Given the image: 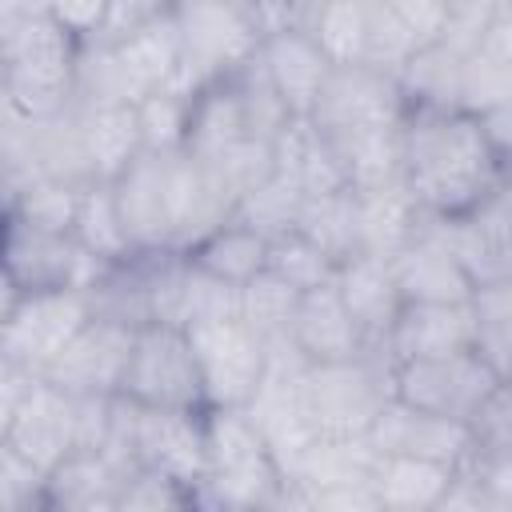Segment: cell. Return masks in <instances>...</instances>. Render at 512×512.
<instances>
[{"label": "cell", "mask_w": 512, "mask_h": 512, "mask_svg": "<svg viewBox=\"0 0 512 512\" xmlns=\"http://www.w3.org/2000/svg\"><path fill=\"white\" fill-rule=\"evenodd\" d=\"M404 184L428 216H460L504 184L484 128L464 108L408 104L404 116Z\"/></svg>", "instance_id": "cell-1"}, {"label": "cell", "mask_w": 512, "mask_h": 512, "mask_svg": "<svg viewBox=\"0 0 512 512\" xmlns=\"http://www.w3.org/2000/svg\"><path fill=\"white\" fill-rule=\"evenodd\" d=\"M80 44L52 12L0 20L4 112L20 120H48L72 108V80Z\"/></svg>", "instance_id": "cell-2"}, {"label": "cell", "mask_w": 512, "mask_h": 512, "mask_svg": "<svg viewBox=\"0 0 512 512\" xmlns=\"http://www.w3.org/2000/svg\"><path fill=\"white\" fill-rule=\"evenodd\" d=\"M196 500L232 508L284 500V472L248 408H204V480Z\"/></svg>", "instance_id": "cell-3"}, {"label": "cell", "mask_w": 512, "mask_h": 512, "mask_svg": "<svg viewBox=\"0 0 512 512\" xmlns=\"http://www.w3.org/2000/svg\"><path fill=\"white\" fill-rule=\"evenodd\" d=\"M392 396V360L372 348L352 360L308 364L300 376V400L316 436H368L372 420Z\"/></svg>", "instance_id": "cell-4"}, {"label": "cell", "mask_w": 512, "mask_h": 512, "mask_svg": "<svg viewBox=\"0 0 512 512\" xmlns=\"http://www.w3.org/2000/svg\"><path fill=\"white\" fill-rule=\"evenodd\" d=\"M176 28L184 64L168 88L196 96L200 88L240 72L264 44L256 24L236 0H176Z\"/></svg>", "instance_id": "cell-5"}, {"label": "cell", "mask_w": 512, "mask_h": 512, "mask_svg": "<svg viewBox=\"0 0 512 512\" xmlns=\"http://www.w3.org/2000/svg\"><path fill=\"white\" fill-rule=\"evenodd\" d=\"M88 320H92V296L80 288H44V292H12L8 288L0 352L8 364L44 376V368L68 348V340Z\"/></svg>", "instance_id": "cell-6"}, {"label": "cell", "mask_w": 512, "mask_h": 512, "mask_svg": "<svg viewBox=\"0 0 512 512\" xmlns=\"http://www.w3.org/2000/svg\"><path fill=\"white\" fill-rule=\"evenodd\" d=\"M120 396L148 404V408H180V412H204L208 392L200 376V360L192 348L188 328L180 324H144L136 332Z\"/></svg>", "instance_id": "cell-7"}, {"label": "cell", "mask_w": 512, "mask_h": 512, "mask_svg": "<svg viewBox=\"0 0 512 512\" xmlns=\"http://www.w3.org/2000/svg\"><path fill=\"white\" fill-rule=\"evenodd\" d=\"M404 116H408V100L392 72L372 64H336L308 120H316V128L332 144H348L360 136L396 132L404 128Z\"/></svg>", "instance_id": "cell-8"}, {"label": "cell", "mask_w": 512, "mask_h": 512, "mask_svg": "<svg viewBox=\"0 0 512 512\" xmlns=\"http://www.w3.org/2000/svg\"><path fill=\"white\" fill-rule=\"evenodd\" d=\"M108 268L112 264L92 256L72 232H48V228H36L8 212L4 284L12 292H44V288L92 292Z\"/></svg>", "instance_id": "cell-9"}, {"label": "cell", "mask_w": 512, "mask_h": 512, "mask_svg": "<svg viewBox=\"0 0 512 512\" xmlns=\"http://www.w3.org/2000/svg\"><path fill=\"white\" fill-rule=\"evenodd\" d=\"M500 380L504 376L476 348L392 364V396L396 400L436 412V416H448V420H460V424H468L476 416V408L492 396V388Z\"/></svg>", "instance_id": "cell-10"}, {"label": "cell", "mask_w": 512, "mask_h": 512, "mask_svg": "<svg viewBox=\"0 0 512 512\" xmlns=\"http://www.w3.org/2000/svg\"><path fill=\"white\" fill-rule=\"evenodd\" d=\"M188 336L200 360L208 408H244L268 376V336L244 316L192 324Z\"/></svg>", "instance_id": "cell-11"}, {"label": "cell", "mask_w": 512, "mask_h": 512, "mask_svg": "<svg viewBox=\"0 0 512 512\" xmlns=\"http://www.w3.org/2000/svg\"><path fill=\"white\" fill-rule=\"evenodd\" d=\"M424 224L452 248L472 284L512 276V176L460 216H424Z\"/></svg>", "instance_id": "cell-12"}, {"label": "cell", "mask_w": 512, "mask_h": 512, "mask_svg": "<svg viewBox=\"0 0 512 512\" xmlns=\"http://www.w3.org/2000/svg\"><path fill=\"white\" fill-rule=\"evenodd\" d=\"M140 328L92 316L72 340L68 348L44 368V380H52L56 388L72 392V396H116L132 344H136Z\"/></svg>", "instance_id": "cell-13"}, {"label": "cell", "mask_w": 512, "mask_h": 512, "mask_svg": "<svg viewBox=\"0 0 512 512\" xmlns=\"http://www.w3.org/2000/svg\"><path fill=\"white\" fill-rule=\"evenodd\" d=\"M0 444L20 452L44 476L76 448V396L36 376L8 420H0Z\"/></svg>", "instance_id": "cell-14"}, {"label": "cell", "mask_w": 512, "mask_h": 512, "mask_svg": "<svg viewBox=\"0 0 512 512\" xmlns=\"http://www.w3.org/2000/svg\"><path fill=\"white\" fill-rule=\"evenodd\" d=\"M368 440L384 456H424V460H440V464H456V468H464L472 460L468 424L412 408L396 396H388V404L372 420Z\"/></svg>", "instance_id": "cell-15"}, {"label": "cell", "mask_w": 512, "mask_h": 512, "mask_svg": "<svg viewBox=\"0 0 512 512\" xmlns=\"http://www.w3.org/2000/svg\"><path fill=\"white\" fill-rule=\"evenodd\" d=\"M116 208L136 244V252L172 248V208H168V152H140L116 180Z\"/></svg>", "instance_id": "cell-16"}, {"label": "cell", "mask_w": 512, "mask_h": 512, "mask_svg": "<svg viewBox=\"0 0 512 512\" xmlns=\"http://www.w3.org/2000/svg\"><path fill=\"white\" fill-rule=\"evenodd\" d=\"M388 260H392V276H396L404 304H424V300L428 304H460V300H472V292H476L464 264L452 256V248L428 224H420L416 236L404 248H396Z\"/></svg>", "instance_id": "cell-17"}, {"label": "cell", "mask_w": 512, "mask_h": 512, "mask_svg": "<svg viewBox=\"0 0 512 512\" xmlns=\"http://www.w3.org/2000/svg\"><path fill=\"white\" fill-rule=\"evenodd\" d=\"M292 344L300 348V356L308 364H328V360H352L372 352L368 336L360 332L356 316L348 312L336 280L300 292L296 312H292V328H288Z\"/></svg>", "instance_id": "cell-18"}, {"label": "cell", "mask_w": 512, "mask_h": 512, "mask_svg": "<svg viewBox=\"0 0 512 512\" xmlns=\"http://www.w3.org/2000/svg\"><path fill=\"white\" fill-rule=\"evenodd\" d=\"M260 64L272 80V88L280 92L284 108L296 116V120H308L332 80V56L308 36V32H276L260 44Z\"/></svg>", "instance_id": "cell-19"}, {"label": "cell", "mask_w": 512, "mask_h": 512, "mask_svg": "<svg viewBox=\"0 0 512 512\" xmlns=\"http://www.w3.org/2000/svg\"><path fill=\"white\" fill-rule=\"evenodd\" d=\"M476 344V320L472 304H400L388 336H384V356L392 364L400 360H424V356H448L460 348Z\"/></svg>", "instance_id": "cell-20"}, {"label": "cell", "mask_w": 512, "mask_h": 512, "mask_svg": "<svg viewBox=\"0 0 512 512\" xmlns=\"http://www.w3.org/2000/svg\"><path fill=\"white\" fill-rule=\"evenodd\" d=\"M336 288L356 316L360 332L368 336V348H384V336L400 312V288L392 276V260L380 252H356L336 268Z\"/></svg>", "instance_id": "cell-21"}, {"label": "cell", "mask_w": 512, "mask_h": 512, "mask_svg": "<svg viewBox=\"0 0 512 512\" xmlns=\"http://www.w3.org/2000/svg\"><path fill=\"white\" fill-rule=\"evenodd\" d=\"M456 476H460L456 464H440V460H424V456H384L380 452L368 484H372L376 508L428 512V508H444Z\"/></svg>", "instance_id": "cell-22"}, {"label": "cell", "mask_w": 512, "mask_h": 512, "mask_svg": "<svg viewBox=\"0 0 512 512\" xmlns=\"http://www.w3.org/2000/svg\"><path fill=\"white\" fill-rule=\"evenodd\" d=\"M128 472L104 448H72L44 484L48 508H120Z\"/></svg>", "instance_id": "cell-23"}, {"label": "cell", "mask_w": 512, "mask_h": 512, "mask_svg": "<svg viewBox=\"0 0 512 512\" xmlns=\"http://www.w3.org/2000/svg\"><path fill=\"white\" fill-rule=\"evenodd\" d=\"M244 140H252V124H248V112H244L236 80L224 76V80L200 88L192 96V120H188L184 152L196 156V160H216L220 152H228V148H236Z\"/></svg>", "instance_id": "cell-24"}, {"label": "cell", "mask_w": 512, "mask_h": 512, "mask_svg": "<svg viewBox=\"0 0 512 512\" xmlns=\"http://www.w3.org/2000/svg\"><path fill=\"white\" fill-rule=\"evenodd\" d=\"M276 172H284L304 196L348 188V172L316 120H288V128L276 136Z\"/></svg>", "instance_id": "cell-25"}, {"label": "cell", "mask_w": 512, "mask_h": 512, "mask_svg": "<svg viewBox=\"0 0 512 512\" xmlns=\"http://www.w3.org/2000/svg\"><path fill=\"white\" fill-rule=\"evenodd\" d=\"M356 192H360V244H364V252L392 256L396 248H404L416 236V228L428 216L404 180L356 188Z\"/></svg>", "instance_id": "cell-26"}, {"label": "cell", "mask_w": 512, "mask_h": 512, "mask_svg": "<svg viewBox=\"0 0 512 512\" xmlns=\"http://www.w3.org/2000/svg\"><path fill=\"white\" fill-rule=\"evenodd\" d=\"M80 136H84V148H88L96 180H116L144 152L140 124H136V104L80 108Z\"/></svg>", "instance_id": "cell-27"}, {"label": "cell", "mask_w": 512, "mask_h": 512, "mask_svg": "<svg viewBox=\"0 0 512 512\" xmlns=\"http://www.w3.org/2000/svg\"><path fill=\"white\" fill-rule=\"evenodd\" d=\"M112 44H116L124 68L132 72L140 96H148V92H156V88H168V84L176 80L180 64H184L176 12H168V16H160V20H152V24L136 28V32H128V36H120V40H112Z\"/></svg>", "instance_id": "cell-28"}, {"label": "cell", "mask_w": 512, "mask_h": 512, "mask_svg": "<svg viewBox=\"0 0 512 512\" xmlns=\"http://www.w3.org/2000/svg\"><path fill=\"white\" fill-rule=\"evenodd\" d=\"M184 256L192 264H200L204 272L220 276V280L248 284L252 276H260L268 268V236L232 216L228 224H220L216 232H208L200 244H192Z\"/></svg>", "instance_id": "cell-29"}, {"label": "cell", "mask_w": 512, "mask_h": 512, "mask_svg": "<svg viewBox=\"0 0 512 512\" xmlns=\"http://www.w3.org/2000/svg\"><path fill=\"white\" fill-rule=\"evenodd\" d=\"M296 228L308 240H316L336 264H344L348 256L364 252V244H360V192L348 184V188H336L324 196H304Z\"/></svg>", "instance_id": "cell-30"}, {"label": "cell", "mask_w": 512, "mask_h": 512, "mask_svg": "<svg viewBox=\"0 0 512 512\" xmlns=\"http://www.w3.org/2000/svg\"><path fill=\"white\" fill-rule=\"evenodd\" d=\"M72 236L100 260L108 264H124L136 256V244L120 220V208H116V192H112V180H88L80 188V204H76V224H72Z\"/></svg>", "instance_id": "cell-31"}, {"label": "cell", "mask_w": 512, "mask_h": 512, "mask_svg": "<svg viewBox=\"0 0 512 512\" xmlns=\"http://www.w3.org/2000/svg\"><path fill=\"white\" fill-rule=\"evenodd\" d=\"M472 320H476V352L508 380L512 376V276L476 284L472 292Z\"/></svg>", "instance_id": "cell-32"}, {"label": "cell", "mask_w": 512, "mask_h": 512, "mask_svg": "<svg viewBox=\"0 0 512 512\" xmlns=\"http://www.w3.org/2000/svg\"><path fill=\"white\" fill-rule=\"evenodd\" d=\"M376 0H324L312 24V40L332 56V64H364L368 24Z\"/></svg>", "instance_id": "cell-33"}, {"label": "cell", "mask_w": 512, "mask_h": 512, "mask_svg": "<svg viewBox=\"0 0 512 512\" xmlns=\"http://www.w3.org/2000/svg\"><path fill=\"white\" fill-rule=\"evenodd\" d=\"M508 96H512V56L496 40H488V32H484V40L464 56L456 108L476 116V112H484Z\"/></svg>", "instance_id": "cell-34"}, {"label": "cell", "mask_w": 512, "mask_h": 512, "mask_svg": "<svg viewBox=\"0 0 512 512\" xmlns=\"http://www.w3.org/2000/svg\"><path fill=\"white\" fill-rule=\"evenodd\" d=\"M336 268L340 264L316 240H308L300 228H288L276 240H268V272L288 280L296 292H308V288L336 280Z\"/></svg>", "instance_id": "cell-35"}, {"label": "cell", "mask_w": 512, "mask_h": 512, "mask_svg": "<svg viewBox=\"0 0 512 512\" xmlns=\"http://www.w3.org/2000/svg\"><path fill=\"white\" fill-rule=\"evenodd\" d=\"M300 208H304V192L284 176V172H272L264 184H256L240 204H236V220L252 224L256 232H264L268 240H276L280 232L296 228L300 220Z\"/></svg>", "instance_id": "cell-36"}, {"label": "cell", "mask_w": 512, "mask_h": 512, "mask_svg": "<svg viewBox=\"0 0 512 512\" xmlns=\"http://www.w3.org/2000/svg\"><path fill=\"white\" fill-rule=\"evenodd\" d=\"M188 120H192V96L176 88H156L136 104L140 140L148 152H180L188 140Z\"/></svg>", "instance_id": "cell-37"}, {"label": "cell", "mask_w": 512, "mask_h": 512, "mask_svg": "<svg viewBox=\"0 0 512 512\" xmlns=\"http://www.w3.org/2000/svg\"><path fill=\"white\" fill-rule=\"evenodd\" d=\"M76 204H80V188L68 180H52V176H40V180L24 184L16 196H8L12 216H20L36 228H48V232H72Z\"/></svg>", "instance_id": "cell-38"}, {"label": "cell", "mask_w": 512, "mask_h": 512, "mask_svg": "<svg viewBox=\"0 0 512 512\" xmlns=\"http://www.w3.org/2000/svg\"><path fill=\"white\" fill-rule=\"evenodd\" d=\"M240 288H244V284L220 280V276H212V272H204L200 264H192V260H188L180 324H184V328H192V324H208V320L240 316V312H244V296H240Z\"/></svg>", "instance_id": "cell-39"}, {"label": "cell", "mask_w": 512, "mask_h": 512, "mask_svg": "<svg viewBox=\"0 0 512 512\" xmlns=\"http://www.w3.org/2000/svg\"><path fill=\"white\" fill-rule=\"evenodd\" d=\"M240 296H244V320L256 328V332H264L268 340L272 336H288V328H292V312H296V300H300V292L288 284V280H280L276 272H260V276H252L244 288H240Z\"/></svg>", "instance_id": "cell-40"}, {"label": "cell", "mask_w": 512, "mask_h": 512, "mask_svg": "<svg viewBox=\"0 0 512 512\" xmlns=\"http://www.w3.org/2000/svg\"><path fill=\"white\" fill-rule=\"evenodd\" d=\"M468 436H472V460L512 456V380H500L492 396L476 408V416L468 420Z\"/></svg>", "instance_id": "cell-41"}, {"label": "cell", "mask_w": 512, "mask_h": 512, "mask_svg": "<svg viewBox=\"0 0 512 512\" xmlns=\"http://www.w3.org/2000/svg\"><path fill=\"white\" fill-rule=\"evenodd\" d=\"M44 484H48V476L36 464H28L20 452L0 444V504L8 512L28 508V504H44Z\"/></svg>", "instance_id": "cell-42"}, {"label": "cell", "mask_w": 512, "mask_h": 512, "mask_svg": "<svg viewBox=\"0 0 512 512\" xmlns=\"http://www.w3.org/2000/svg\"><path fill=\"white\" fill-rule=\"evenodd\" d=\"M384 4H388V8L396 12V20L412 32L416 48L436 44V40L448 32L452 8H456V0H384Z\"/></svg>", "instance_id": "cell-43"}, {"label": "cell", "mask_w": 512, "mask_h": 512, "mask_svg": "<svg viewBox=\"0 0 512 512\" xmlns=\"http://www.w3.org/2000/svg\"><path fill=\"white\" fill-rule=\"evenodd\" d=\"M112 0H48V12L76 36V40H96L108 24Z\"/></svg>", "instance_id": "cell-44"}, {"label": "cell", "mask_w": 512, "mask_h": 512, "mask_svg": "<svg viewBox=\"0 0 512 512\" xmlns=\"http://www.w3.org/2000/svg\"><path fill=\"white\" fill-rule=\"evenodd\" d=\"M172 8H176V0H112L108 24H104L100 36L104 40H120V36H128V32H136V28L168 16Z\"/></svg>", "instance_id": "cell-45"}, {"label": "cell", "mask_w": 512, "mask_h": 512, "mask_svg": "<svg viewBox=\"0 0 512 512\" xmlns=\"http://www.w3.org/2000/svg\"><path fill=\"white\" fill-rule=\"evenodd\" d=\"M476 120L484 128V140H488L496 164L512 176V96L492 104V108H484V112H476Z\"/></svg>", "instance_id": "cell-46"}, {"label": "cell", "mask_w": 512, "mask_h": 512, "mask_svg": "<svg viewBox=\"0 0 512 512\" xmlns=\"http://www.w3.org/2000/svg\"><path fill=\"white\" fill-rule=\"evenodd\" d=\"M464 468L476 472V480H480L488 504H496V508H512V456L472 460V464H464Z\"/></svg>", "instance_id": "cell-47"}, {"label": "cell", "mask_w": 512, "mask_h": 512, "mask_svg": "<svg viewBox=\"0 0 512 512\" xmlns=\"http://www.w3.org/2000/svg\"><path fill=\"white\" fill-rule=\"evenodd\" d=\"M236 4L248 12V20L264 40L292 28V0H236Z\"/></svg>", "instance_id": "cell-48"}, {"label": "cell", "mask_w": 512, "mask_h": 512, "mask_svg": "<svg viewBox=\"0 0 512 512\" xmlns=\"http://www.w3.org/2000/svg\"><path fill=\"white\" fill-rule=\"evenodd\" d=\"M4 20H20V16H40L48 12V0H0Z\"/></svg>", "instance_id": "cell-49"}, {"label": "cell", "mask_w": 512, "mask_h": 512, "mask_svg": "<svg viewBox=\"0 0 512 512\" xmlns=\"http://www.w3.org/2000/svg\"><path fill=\"white\" fill-rule=\"evenodd\" d=\"M508 380H512V376H508Z\"/></svg>", "instance_id": "cell-50"}]
</instances>
